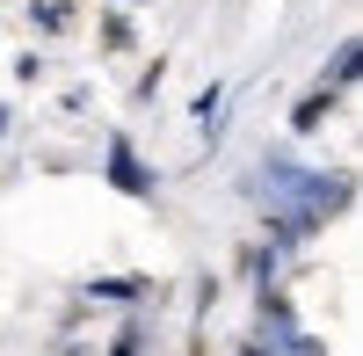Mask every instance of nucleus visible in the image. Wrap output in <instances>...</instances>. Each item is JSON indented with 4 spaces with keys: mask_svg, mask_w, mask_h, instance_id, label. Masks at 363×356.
Wrapping results in <instances>:
<instances>
[{
    "mask_svg": "<svg viewBox=\"0 0 363 356\" xmlns=\"http://www.w3.org/2000/svg\"><path fill=\"white\" fill-rule=\"evenodd\" d=\"M342 80H356V44H342V51H335V87H342Z\"/></svg>",
    "mask_w": 363,
    "mask_h": 356,
    "instance_id": "nucleus-1",
    "label": "nucleus"
}]
</instances>
